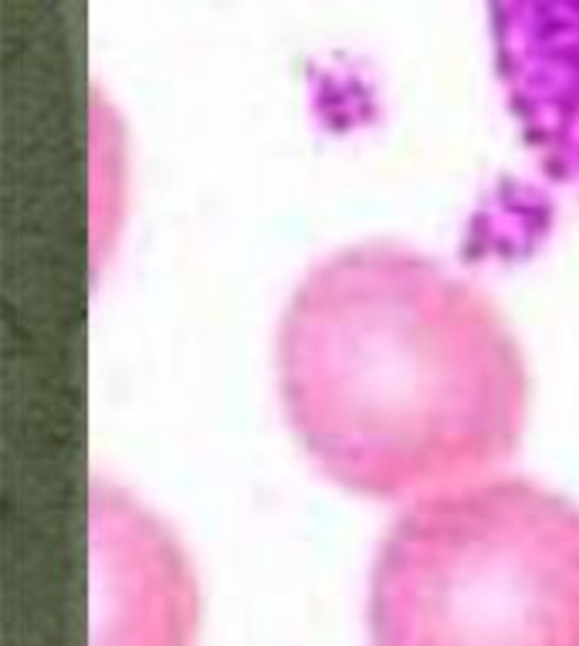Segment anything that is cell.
Here are the masks:
<instances>
[{
  "label": "cell",
  "instance_id": "6da1fadb",
  "mask_svg": "<svg viewBox=\"0 0 579 646\" xmlns=\"http://www.w3.org/2000/svg\"><path fill=\"white\" fill-rule=\"evenodd\" d=\"M278 390L316 468L380 501L492 474L528 420L509 321L400 244H356L305 274L278 326Z\"/></svg>",
  "mask_w": 579,
  "mask_h": 646
},
{
  "label": "cell",
  "instance_id": "277c9868",
  "mask_svg": "<svg viewBox=\"0 0 579 646\" xmlns=\"http://www.w3.org/2000/svg\"><path fill=\"white\" fill-rule=\"evenodd\" d=\"M488 24L525 150L579 200V0H488Z\"/></svg>",
  "mask_w": 579,
  "mask_h": 646
},
{
  "label": "cell",
  "instance_id": "7a4b0ae2",
  "mask_svg": "<svg viewBox=\"0 0 579 646\" xmlns=\"http://www.w3.org/2000/svg\"><path fill=\"white\" fill-rule=\"evenodd\" d=\"M373 646H579V504L525 478L417 497L370 576Z\"/></svg>",
  "mask_w": 579,
  "mask_h": 646
},
{
  "label": "cell",
  "instance_id": "3957f363",
  "mask_svg": "<svg viewBox=\"0 0 579 646\" xmlns=\"http://www.w3.org/2000/svg\"><path fill=\"white\" fill-rule=\"evenodd\" d=\"M197 582L176 538L116 491L92 497V646H194Z\"/></svg>",
  "mask_w": 579,
  "mask_h": 646
}]
</instances>
